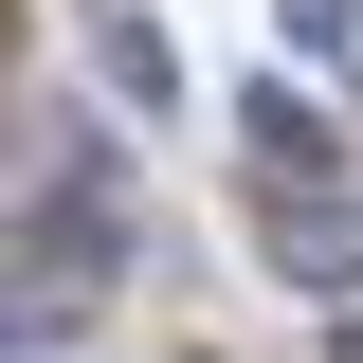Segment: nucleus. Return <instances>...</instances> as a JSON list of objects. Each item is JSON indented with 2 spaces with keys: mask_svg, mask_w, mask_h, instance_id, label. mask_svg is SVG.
Here are the masks:
<instances>
[{
  "mask_svg": "<svg viewBox=\"0 0 363 363\" xmlns=\"http://www.w3.org/2000/svg\"><path fill=\"white\" fill-rule=\"evenodd\" d=\"M91 73H109V109H128V128H164V109H182V55L145 37L128 0H109V18H91Z\"/></svg>",
  "mask_w": 363,
  "mask_h": 363,
  "instance_id": "1",
  "label": "nucleus"
},
{
  "mask_svg": "<svg viewBox=\"0 0 363 363\" xmlns=\"http://www.w3.org/2000/svg\"><path fill=\"white\" fill-rule=\"evenodd\" d=\"M272 272H291V291H345V309H363V218H345V200H327V218L291 200V218H272Z\"/></svg>",
  "mask_w": 363,
  "mask_h": 363,
  "instance_id": "2",
  "label": "nucleus"
},
{
  "mask_svg": "<svg viewBox=\"0 0 363 363\" xmlns=\"http://www.w3.org/2000/svg\"><path fill=\"white\" fill-rule=\"evenodd\" d=\"M255 164H272V182H327V164H345V128H327L309 91H255Z\"/></svg>",
  "mask_w": 363,
  "mask_h": 363,
  "instance_id": "3",
  "label": "nucleus"
},
{
  "mask_svg": "<svg viewBox=\"0 0 363 363\" xmlns=\"http://www.w3.org/2000/svg\"><path fill=\"white\" fill-rule=\"evenodd\" d=\"M272 18H291V55H327V73L363 55V0H272Z\"/></svg>",
  "mask_w": 363,
  "mask_h": 363,
  "instance_id": "4",
  "label": "nucleus"
},
{
  "mask_svg": "<svg viewBox=\"0 0 363 363\" xmlns=\"http://www.w3.org/2000/svg\"><path fill=\"white\" fill-rule=\"evenodd\" d=\"M327 363H363V309H345V327H327Z\"/></svg>",
  "mask_w": 363,
  "mask_h": 363,
  "instance_id": "5",
  "label": "nucleus"
}]
</instances>
